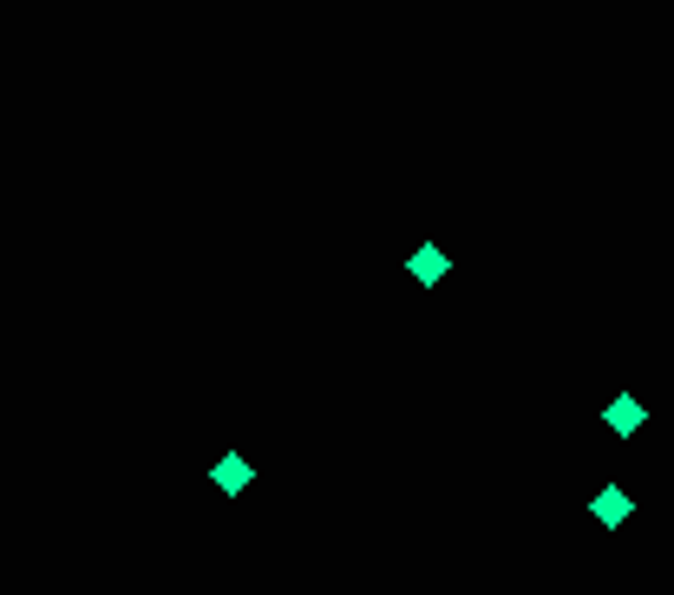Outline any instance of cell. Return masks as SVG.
Listing matches in <instances>:
<instances>
[{"mask_svg":"<svg viewBox=\"0 0 674 595\" xmlns=\"http://www.w3.org/2000/svg\"><path fill=\"white\" fill-rule=\"evenodd\" d=\"M590 518H597L602 530H622V523L635 518V498H629L622 484H602L597 498H590Z\"/></svg>","mask_w":674,"mask_h":595,"instance_id":"6da1fadb","label":"cell"},{"mask_svg":"<svg viewBox=\"0 0 674 595\" xmlns=\"http://www.w3.org/2000/svg\"><path fill=\"white\" fill-rule=\"evenodd\" d=\"M602 426H609L615 439H635V432L649 426V413H642V399H635V393H615V399H609V413H602Z\"/></svg>","mask_w":674,"mask_h":595,"instance_id":"7a4b0ae2","label":"cell"},{"mask_svg":"<svg viewBox=\"0 0 674 595\" xmlns=\"http://www.w3.org/2000/svg\"><path fill=\"white\" fill-rule=\"evenodd\" d=\"M210 478H217V491H224V498H242V491H249V478H256V471H249V458H242V451H224V458H217V471H210Z\"/></svg>","mask_w":674,"mask_h":595,"instance_id":"3957f363","label":"cell"},{"mask_svg":"<svg viewBox=\"0 0 674 595\" xmlns=\"http://www.w3.org/2000/svg\"><path fill=\"white\" fill-rule=\"evenodd\" d=\"M406 269H413V282H426V289H433V282H446V249H439V242H419Z\"/></svg>","mask_w":674,"mask_h":595,"instance_id":"277c9868","label":"cell"}]
</instances>
